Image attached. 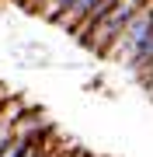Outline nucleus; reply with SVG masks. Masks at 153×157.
<instances>
[{
  "label": "nucleus",
  "instance_id": "obj_6",
  "mask_svg": "<svg viewBox=\"0 0 153 157\" xmlns=\"http://www.w3.org/2000/svg\"><path fill=\"white\" fill-rule=\"evenodd\" d=\"M42 154H46V136H42V140H35V143H31L21 157H42Z\"/></svg>",
  "mask_w": 153,
  "mask_h": 157
},
{
  "label": "nucleus",
  "instance_id": "obj_2",
  "mask_svg": "<svg viewBox=\"0 0 153 157\" xmlns=\"http://www.w3.org/2000/svg\"><path fill=\"white\" fill-rule=\"evenodd\" d=\"M150 35H153V0H146V4L136 11V17L125 25V32L115 39V45L108 49V56H104V59L122 63V67H129V70H132L136 56L143 52V45L150 42Z\"/></svg>",
  "mask_w": 153,
  "mask_h": 157
},
{
  "label": "nucleus",
  "instance_id": "obj_3",
  "mask_svg": "<svg viewBox=\"0 0 153 157\" xmlns=\"http://www.w3.org/2000/svg\"><path fill=\"white\" fill-rule=\"evenodd\" d=\"M97 4H101V0H73V7H70V11L59 17V28H66L70 35H73L80 25H84L87 17L94 14V7H97Z\"/></svg>",
  "mask_w": 153,
  "mask_h": 157
},
{
  "label": "nucleus",
  "instance_id": "obj_4",
  "mask_svg": "<svg viewBox=\"0 0 153 157\" xmlns=\"http://www.w3.org/2000/svg\"><path fill=\"white\" fill-rule=\"evenodd\" d=\"M70 7H73V0H46V4H42V21H49V25H59V17L70 11Z\"/></svg>",
  "mask_w": 153,
  "mask_h": 157
},
{
  "label": "nucleus",
  "instance_id": "obj_9",
  "mask_svg": "<svg viewBox=\"0 0 153 157\" xmlns=\"http://www.w3.org/2000/svg\"><path fill=\"white\" fill-rule=\"evenodd\" d=\"M17 4H21V0H17Z\"/></svg>",
  "mask_w": 153,
  "mask_h": 157
},
{
  "label": "nucleus",
  "instance_id": "obj_7",
  "mask_svg": "<svg viewBox=\"0 0 153 157\" xmlns=\"http://www.w3.org/2000/svg\"><path fill=\"white\" fill-rule=\"evenodd\" d=\"M139 80H143V87H146V91H150V98H153V63L139 73Z\"/></svg>",
  "mask_w": 153,
  "mask_h": 157
},
{
  "label": "nucleus",
  "instance_id": "obj_8",
  "mask_svg": "<svg viewBox=\"0 0 153 157\" xmlns=\"http://www.w3.org/2000/svg\"><path fill=\"white\" fill-rule=\"evenodd\" d=\"M42 4H46V0H21V7H28V11H35V14L42 11Z\"/></svg>",
  "mask_w": 153,
  "mask_h": 157
},
{
  "label": "nucleus",
  "instance_id": "obj_1",
  "mask_svg": "<svg viewBox=\"0 0 153 157\" xmlns=\"http://www.w3.org/2000/svg\"><path fill=\"white\" fill-rule=\"evenodd\" d=\"M143 4H146V0H115V4L91 25V32L80 35L77 42L84 45V49H91L94 56H108V49L115 45V39L125 32V25L136 17V11H139Z\"/></svg>",
  "mask_w": 153,
  "mask_h": 157
},
{
  "label": "nucleus",
  "instance_id": "obj_5",
  "mask_svg": "<svg viewBox=\"0 0 153 157\" xmlns=\"http://www.w3.org/2000/svg\"><path fill=\"white\" fill-rule=\"evenodd\" d=\"M35 143V136H28V133H21V129H14V136H11V143L0 150V157H21L28 147Z\"/></svg>",
  "mask_w": 153,
  "mask_h": 157
}]
</instances>
